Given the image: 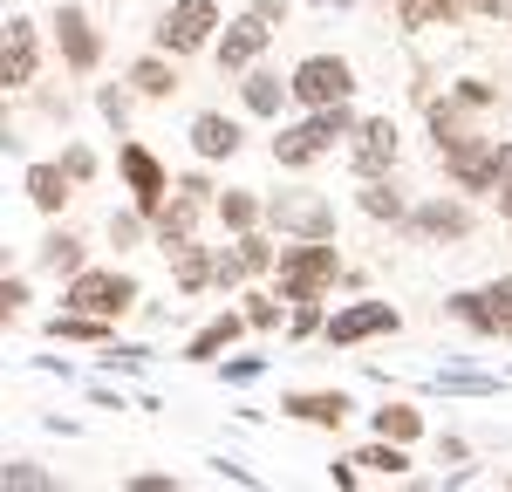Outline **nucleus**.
Listing matches in <instances>:
<instances>
[{
    "label": "nucleus",
    "mask_w": 512,
    "mask_h": 492,
    "mask_svg": "<svg viewBox=\"0 0 512 492\" xmlns=\"http://www.w3.org/2000/svg\"><path fill=\"white\" fill-rule=\"evenodd\" d=\"M315 328H328V322H321V308H315V301H294V335H315Z\"/></svg>",
    "instance_id": "33"
},
{
    "label": "nucleus",
    "mask_w": 512,
    "mask_h": 492,
    "mask_svg": "<svg viewBox=\"0 0 512 492\" xmlns=\"http://www.w3.org/2000/svg\"><path fill=\"white\" fill-rule=\"evenodd\" d=\"M239 328H253V322H246V315H219V322H205V328L192 335V349H185V356H192V363H212V356L233 342Z\"/></svg>",
    "instance_id": "25"
},
{
    "label": "nucleus",
    "mask_w": 512,
    "mask_h": 492,
    "mask_svg": "<svg viewBox=\"0 0 512 492\" xmlns=\"http://www.w3.org/2000/svg\"><path fill=\"white\" fill-rule=\"evenodd\" d=\"M246 322H253V328H274V322H280L274 294H246Z\"/></svg>",
    "instance_id": "31"
},
{
    "label": "nucleus",
    "mask_w": 512,
    "mask_h": 492,
    "mask_svg": "<svg viewBox=\"0 0 512 492\" xmlns=\"http://www.w3.org/2000/svg\"><path fill=\"white\" fill-rule=\"evenodd\" d=\"M137 226H144V212H123V219H110V240L130 246V240H137Z\"/></svg>",
    "instance_id": "35"
},
{
    "label": "nucleus",
    "mask_w": 512,
    "mask_h": 492,
    "mask_svg": "<svg viewBox=\"0 0 512 492\" xmlns=\"http://www.w3.org/2000/svg\"><path fill=\"white\" fill-rule=\"evenodd\" d=\"M287 417H301V424H328V431H342V424H349V397H342V390H301V397H287Z\"/></svg>",
    "instance_id": "17"
},
{
    "label": "nucleus",
    "mask_w": 512,
    "mask_h": 492,
    "mask_svg": "<svg viewBox=\"0 0 512 492\" xmlns=\"http://www.w3.org/2000/svg\"><path fill=\"white\" fill-rule=\"evenodd\" d=\"M308 7H321V0H308Z\"/></svg>",
    "instance_id": "40"
},
{
    "label": "nucleus",
    "mask_w": 512,
    "mask_h": 492,
    "mask_svg": "<svg viewBox=\"0 0 512 492\" xmlns=\"http://www.w3.org/2000/svg\"><path fill=\"white\" fill-rule=\"evenodd\" d=\"M21 301H28V281H7V287H0V315H21Z\"/></svg>",
    "instance_id": "36"
},
{
    "label": "nucleus",
    "mask_w": 512,
    "mask_h": 492,
    "mask_svg": "<svg viewBox=\"0 0 512 492\" xmlns=\"http://www.w3.org/2000/svg\"><path fill=\"white\" fill-rule=\"evenodd\" d=\"M267 219H274L280 233H301V240H328V233H335V212H328V199H315V192H280V199L267 205Z\"/></svg>",
    "instance_id": "9"
},
{
    "label": "nucleus",
    "mask_w": 512,
    "mask_h": 492,
    "mask_svg": "<svg viewBox=\"0 0 512 492\" xmlns=\"http://www.w3.org/2000/svg\"><path fill=\"white\" fill-rule=\"evenodd\" d=\"M28 199H35V212H62L76 199V171L69 164H28Z\"/></svg>",
    "instance_id": "18"
},
{
    "label": "nucleus",
    "mask_w": 512,
    "mask_h": 492,
    "mask_svg": "<svg viewBox=\"0 0 512 492\" xmlns=\"http://www.w3.org/2000/svg\"><path fill=\"white\" fill-rule=\"evenodd\" d=\"M212 28H219L212 0H171L158 14V48L164 55H198V48H212Z\"/></svg>",
    "instance_id": "4"
},
{
    "label": "nucleus",
    "mask_w": 512,
    "mask_h": 492,
    "mask_svg": "<svg viewBox=\"0 0 512 492\" xmlns=\"http://www.w3.org/2000/svg\"><path fill=\"white\" fill-rule=\"evenodd\" d=\"M424 431V410H410V404H383L376 410V438H396V445H410Z\"/></svg>",
    "instance_id": "28"
},
{
    "label": "nucleus",
    "mask_w": 512,
    "mask_h": 492,
    "mask_svg": "<svg viewBox=\"0 0 512 492\" xmlns=\"http://www.w3.org/2000/svg\"><path fill=\"white\" fill-rule=\"evenodd\" d=\"M362 212L369 219H410V205H403V192L390 178H362Z\"/></svg>",
    "instance_id": "26"
},
{
    "label": "nucleus",
    "mask_w": 512,
    "mask_h": 492,
    "mask_svg": "<svg viewBox=\"0 0 512 492\" xmlns=\"http://www.w3.org/2000/svg\"><path fill=\"white\" fill-rule=\"evenodd\" d=\"M383 328H396V308L390 301H355V308H342L335 322L321 328L335 349H349V342H369V335H383Z\"/></svg>",
    "instance_id": "14"
},
{
    "label": "nucleus",
    "mask_w": 512,
    "mask_h": 492,
    "mask_svg": "<svg viewBox=\"0 0 512 492\" xmlns=\"http://www.w3.org/2000/svg\"><path fill=\"white\" fill-rule=\"evenodd\" d=\"M499 212H506V226H512V144H506V158H499Z\"/></svg>",
    "instance_id": "34"
},
{
    "label": "nucleus",
    "mask_w": 512,
    "mask_h": 492,
    "mask_svg": "<svg viewBox=\"0 0 512 492\" xmlns=\"http://www.w3.org/2000/svg\"><path fill=\"white\" fill-rule=\"evenodd\" d=\"M62 164H69V171H76V185H82V178H89V171H96V158H89V151H82V144H76V151H69V158H62Z\"/></svg>",
    "instance_id": "37"
},
{
    "label": "nucleus",
    "mask_w": 512,
    "mask_h": 492,
    "mask_svg": "<svg viewBox=\"0 0 512 492\" xmlns=\"http://www.w3.org/2000/svg\"><path fill=\"white\" fill-rule=\"evenodd\" d=\"M458 7H465V0H396V21L417 35V28H444V21H458Z\"/></svg>",
    "instance_id": "23"
},
{
    "label": "nucleus",
    "mask_w": 512,
    "mask_h": 492,
    "mask_svg": "<svg viewBox=\"0 0 512 492\" xmlns=\"http://www.w3.org/2000/svg\"><path fill=\"white\" fill-rule=\"evenodd\" d=\"M117 164H123V185H130V199H137V212L151 219L164 205V192H171V178H164V164L144 151V144H123L117 151Z\"/></svg>",
    "instance_id": "10"
},
{
    "label": "nucleus",
    "mask_w": 512,
    "mask_h": 492,
    "mask_svg": "<svg viewBox=\"0 0 512 492\" xmlns=\"http://www.w3.org/2000/svg\"><path fill=\"white\" fill-rule=\"evenodd\" d=\"M164 253H171V274H178V287H185V294H198V287H212V281H219V260H212L205 246L178 240V246H164Z\"/></svg>",
    "instance_id": "20"
},
{
    "label": "nucleus",
    "mask_w": 512,
    "mask_h": 492,
    "mask_svg": "<svg viewBox=\"0 0 512 492\" xmlns=\"http://www.w3.org/2000/svg\"><path fill=\"white\" fill-rule=\"evenodd\" d=\"M472 14H506V0H465Z\"/></svg>",
    "instance_id": "39"
},
{
    "label": "nucleus",
    "mask_w": 512,
    "mask_h": 492,
    "mask_svg": "<svg viewBox=\"0 0 512 492\" xmlns=\"http://www.w3.org/2000/svg\"><path fill=\"white\" fill-rule=\"evenodd\" d=\"M253 14H260V21H280V14H287V0H253Z\"/></svg>",
    "instance_id": "38"
},
{
    "label": "nucleus",
    "mask_w": 512,
    "mask_h": 492,
    "mask_svg": "<svg viewBox=\"0 0 512 492\" xmlns=\"http://www.w3.org/2000/svg\"><path fill=\"white\" fill-rule=\"evenodd\" d=\"M349 164H355V178H383V171L396 164V123H390V117H369V123H355Z\"/></svg>",
    "instance_id": "11"
},
{
    "label": "nucleus",
    "mask_w": 512,
    "mask_h": 492,
    "mask_svg": "<svg viewBox=\"0 0 512 492\" xmlns=\"http://www.w3.org/2000/svg\"><path fill=\"white\" fill-rule=\"evenodd\" d=\"M342 137H355V117L349 103H328V110H308L301 123H287L274 137V164H287V171H308L315 158H328Z\"/></svg>",
    "instance_id": "1"
},
{
    "label": "nucleus",
    "mask_w": 512,
    "mask_h": 492,
    "mask_svg": "<svg viewBox=\"0 0 512 492\" xmlns=\"http://www.w3.org/2000/svg\"><path fill=\"white\" fill-rule=\"evenodd\" d=\"M260 212H267V205L253 199V192H219V219H226L233 233H253V226H260Z\"/></svg>",
    "instance_id": "30"
},
{
    "label": "nucleus",
    "mask_w": 512,
    "mask_h": 492,
    "mask_svg": "<svg viewBox=\"0 0 512 492\" xmlns=\"http://www.w3.org/2000/svg\"><path fill=\"white\" fill-rule=\"evenodd\" d=\"M451 315L478 335H512V274L492 287H478V294H451Z\"/></svg>",
    "instance_id": "7"
},
{
    "label": "nucleus",
    "mask_w": 512,
    "mask_h": 492,
    "mask_svg": "<svg viewBox=\"0 0 512 492\" xmlns=\"http://www.w3.org/2000/svg\"><path fill=\"white\" fill-rule=\"evenodd\" d=\"M437 158H444V171H451L465 192H499V158H506V144H499V137H478V130H472V137L444 144Z\"/></svg>",
    "instance_id": "5"
},
{
    "label": "nucleus",
    "mask_w": 512,
    "mask_h": 492,
    "mask_svg": "<svg viewBox=\"0 0 512 492\" xmlns=\"http://www.w3.org/2000/svg\"><path fill=\"white\" fill-rule=\"evenodd\" d=\"M130 82H137V96H151V103H158V96H171V89H178V69H171V55H144V62H137V69H130Z\"/></svg>",
    "instance_id": "24"
},
{
    "label": "nucleus",
    "mask_w": 512,
    "mask_h": 492,
    "mask_svg": "<svg viewBox=\"0 0 512 492\" xmlns=\"http://www.w3.org/2000/svg\"><path fill=\"white\" fill-rule=\"evenodd\" d=\"M410 226H417V233H431V240H465V233H472V212H465L458 199H437V205H417V212H410Z\"/></svg>",
    "instance_id": "19"
},
{
    "label": "nucleus",
    "mask_w": 512,
    "mask_h": 492,
    "mask_svg": "<svg viewBox=\"0 0 512 492\" xmlns=\"http://www.w3.org/2000/svg\"><path fill=\"white\" fill-rule=\"evenodd\" d=\"M342 274V253L328 240H301L280 253V301H321Z\"/></svg>",
    "instance_id": "2"
},
{
    "label": "nucleus",
    "mask_w": 512,
    "mask_h": 492,
    "mask_svg": "<svg viewBox=\"0 0 512 492\" xmlns=\"http://www.w3.org/2000/svg\"><path fill=\"white\" fill-rule=\"evenodd\" d=\"M41 267L48 274H82V240L76 233H48L41 240Z\"/></svg>",
    "instance_id": "29"
},
{
    "label": "nucleus",
    "mask_w": 512,
    "mask_h": 492,
    "mask_svg": "<svg viewBox=\"0 0 512 492\" xmlns=\"http://www.w3.org/2000/svg\"><path fill=\"white\" fill-rule=\"evenodd\" d=\"M192 151H198V158H233V151H239V123L219 117V110H205V117L192 123Z\"/></svg>",
    "instance_id": "22"
},
{
    "label": "nucleus",
    "mask_w": 512,
    "mask_h": 492,
    "mask_svg": "<svg viewBox=\"0 0 512 492\" xmlns=\"http://www.w3.org/2000/svg\"><path fill=\"white\" fill-rule=\"evenodd\" d=\"M287 82H294V103H308V110H328V103H349L355 96V69L342 55H308Z\"/></svg>",
    "instance_id": "6"
},
{
    "label": "nucleus",
    "mask_w": 512,
    "mask_h": 492,
    "mask_svg": "<svg viewBox=\"0 0 512 492\" xmlns=\"http://www.w3.org/2000/svg\"><path fill=\"white\" fill-rule=\"evenodd\" d=\"M7 486H21V492H41V486H48V472H35V465H7Z\"/></svg>",
    "instance_id": "32"
},
{
    "label": "nucleus",
    "mask_w": 512,
    "mask_h": 492,
    "mask_svg": "<svg viewBox=\"0 0 512 492\" xmlns=\"http://www.w3.org/2000/svg\"><path fill=\"white\" fill-rule=\"evenodd\" d=\"M267 41H274V21H260V14H239L233 28L219 35V69H253L260 55H267Z\"/></svg>",
    "instance_id": "12"
},
{
    "label": "nucleus",
    "mask_w": 512,
    "mask_h": 492,
    "mask_svg": "<svg viewBox=\"0 0 512 492\" xmlns=\"http://www.w3.org/2000/svg\"><path fill=\"white\" fill-rule=\"evenodd\" d=\"M48 335H55V342H103V335H110V322H103V315L69 308V315H55V322H48Z\"/></svg>",
    "instance_id": "27"
},
{
    "label": "nucleus",
    "mask_w": 512,
    "mask_h": 492,
    "mask_svg": "<svg viewBox=\"0 0 512 492\" xmlns=\"http://www.w3.org/2000/svg\"><path fill=\"white\" fill-rule=\"evenodd\" d=\"M35 62H41V41H35V21H7V41H0V82L7 89H28L35 82Z\"/></svg>",
    "instance_id": "13"
},
{
    "label": "nucleus",
    "mask_w": 512,
    "mask_h": 492,
    "mask_svg": "<svg viewBox=\"0 0 512 492\" xmlns=\"http://www.w3.org/2000/svg\"><path fill=\"white\" fill-rule=\"evenodd\" d=\"M55 41H62L69 69H82V76L103 62V41H96V28H89V14H82V7H55Z\"/></svg>",
    "instance_id": "15"
},
{
    "label": "nucleus",
    "mask_w": 512,
    "mask_h": 492,
    "mask_svg": "<svg viewBox=\"0 0 512 492\" xmlns=\"http://www.w3.org/2000/svg\"><path fill=\"white\" fill-rule=\"evenodd\" d=\"M274 267V246L260 240V233H239L233 253H219V287H239V281H253V274H267Z\"/></svg>",
    "instance_id": "16"
},
{
    "label": "nucleus",
    "mask_w": 512,
    "mask_h": 492,
    "mask_svg": "<svg viewBox=\"0 0 512 492\" xmlns=\"http://www.w3.org/2000/svg\"><path fill=\"white\" fill-rule=\"evenodd\" d=\"M239 96H246V110H253V117H280V103L294 96V82H280L274 69H246Z\"/></svg>",
    "instance_id": "21"
},
{
    "label": "nucleus",
    "mask_w": 512,
    "mask_h": 492,
    "mask_svg": "<svg viewBox=\"0 0 512 492\" xmlns=\"http://www.w3.org/2000/svg\"><path fill=\"white\" fill-rule=\"evenodd\" d=\"M130 301H137V281H130V274H117V267H82V274H69V294H62V308L103 315V322L130 315Z\"/></svg>",
    "instance_id": "3"
},
{
    "label": "nucleus",
    "mask_w": 512,
    "mask_h": 492,
    "mask_svg": "<svg viewBox=\"0 0 512 492\" xmlns=\"http://www.w3.org/2000/svg\"><path fill=\"white\" fill-rule=\"evenodd\" d=\"M212 199V185L205 178H185V185H171V199L151 212V226H158V246H178V240H192V226H198V205Z\"/></svg>",
    "instance_id": "8"
}]
</instances>
